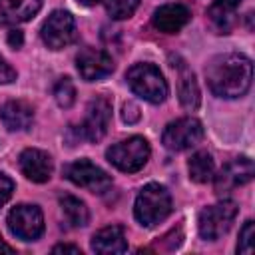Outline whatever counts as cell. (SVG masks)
Here are the masks:
<instances>
[{
  "mask_svg": "<svg viewBox=\"0 0 255 255\" xmlns=\"http://www.w3.org/2000/svg\"><path fill=\"white\" fill-rule=\"evenodd\" d=\"M139 118H141V114H139L137 104H133V102L124 104V108H122V120H124L126 124H135Z\"/></svg>",
  "mask_w": 255,
  "mask_h": 255,
  "instance_id": "obj_25",
  "label": "cell"
},
{
  "mask_svg": "<svg viewBox=\"0 0 255 255\" xmlns=\"http://www.w3.org/2000/svg\"><path fill=\"white\" fill-rule=\"evenodd\" d=\"M0 120L10 131H22L32 126L34 110L28 102L22 100H10L0 108Z\"/></svg>",
  "mask_w": 255,
  "mask_h": 255,
  "instance_id": "obj_17",
  "label": "cell"
},
{
  "mask_svg": "<svg viewBox=\"0 0 255 255\" xmlns=\"http://www.w3.org/2000/svg\"><path fill=\"white\" fill-rule=\"evenodd\" d=\"M42 8V0H0V26L28 22Z\"/></svg>",
  "mask_w": 255,
  "mask_h": 255,
  "instance_id": "obj_14",
  "label": "cell"
},
{
  "mask_svg": "<svg viewBox=\"0 0 255 255\" xmlns=\"http://www.w3.org/2000/svg\"><path fill=\"white\" fill-rule=\"evenodd\" d=\"M135 219L145 225L153 227L159 221H163L171 213V195L169 191L159 183H147L141 187V191L135 197L133 205Z\"/></svg>",
  "mask_w": 255,
  "mask_h": 255,
  "instance_id": "obj_2",
  "label": "cell"
},
{
  "mask_svg": "<svg viewBox=\"0 0 255 255\" xmlns=\"http://www.w3.org/2000/svg\"><path fill=\"white\" fill-rule=\"evenodd\" d=\"M52 253H74V255H80L82 251L76 247V245H56L52 249Z\"/></svg>",
  "mask_w": 255,
  "mask_h": 255,
  "instance_id": "obj_29",
  "label": "cell"
},
{
  "mask_svg": "<svg viewBox=\"0 0 255 255\" xmlns=\"http://www.w3.org/2000/svg\"><path fill=\"white\" fill-rule=\"evenodd\" d=\"M110 120H112V102L104 96L94 98L88 104L86 118L80 126V135L86 137L88 141H100L108 131Z\"/></svg>",
  "mask_w": 255,
  "mask_h": 255,
  "instance_id": "obj_10",
  "label": "cell"
},
{
  "mask_svg": "<svg viewBox=\"0 0 255 255\" xmlns=\"http://www.w3.org/2000/svg\"><path fill=\"white\" fill-rule=\"evenodd\" d=\"M173 68H177V76H179V82H177V92H179V102L185 110H197L199 108V88H197V82H195V76L193 72L185 66V62H179V64H171Z\"/></svg>",
  "mask_w": 255,
  "mask_h": 255,
  "instance_id": "obj_19",
  "label": "cell"
},
{
  "mask_svg": "<svg viewBox=\"0 0 255 255\" xmlns=\"http://www.w3.org/2000/svg\"><path fill=\"white\" fill-rule=\"evenodd\" d=\"M20 169L30 181L44 183L52 175V157L46 151L36 147L24 149L20 153Z\"/></svg>",
  "mask_w": 255,
  "mask_h": 255,
  "instance_id": "obj_13",
  "label": "cell"
},
{
  "mask_svg": "<svg viewBox=\"0 0 255 255\" xmlns=\"http://www.w3.org/2000/svg\"><path fill=\"white\" fill-rule=\"evenodd\" d=\"M22 42H24V34H22L20 30H10V32H8V44H10L12 48H20Z\"/></svg>",
  "mask_w": 255,
  "mask_h": 255,
  "instance_id": "obj_28",
  "label": "cell"
},
{
  "mask_svg": "<svg viewBox=\"0 0 255 255\" xmlns=\"http://www.w3.org/2000/svg\"><path fill=\"white\" fill-rule=\"evenodd\" d=\"M60 207H62V213L66 215L68 223L74 225V227H84L90 219L86 203L82 199L74 197V195H62L60 197Z\"/></svg>",
  "mask_w": 255,
  "mask_h": 255,
  "instance_id": "obj_20",
  "label": "cell"
},
{
  "mask_svg": "<svg viewBox=\"0 0 255 255\" xmlns=\"http://www.w3.org/2000/svg\"><path fill=\"white\" fill-rule=\"evenodd\" d=\"M253 239H255V223L249 219V221H245V225L239 231L237 251L239 253H251L253 251Z\"/></svg>",
  "mask_w": 255,
  "mask_h": 255,
  "instance_id": "obj_24",
  "label": "cell"
},
{
  "mask_svg": "<svg viewBox=\"0 0 255 255\" xmlns=\"http://www.w3.org/2000/svg\"><path fill=\"white\" fill-rule=\"evenodd\" d=\"M253 78L251 60L243 54H219L205 66V80L209 90L219 98L243 96Z\"/></svg>",
  "mask_w": 255,
  "mask_h": 255,
  "instance_id": "obj_1",
  "label": "cell"
},
{
  "mask_svg": "<svg viewBox=\"0 0 255 255\" xmlns=\"http://www.w3.org/2000/svg\"><path fill=\"white\" fill-rule=\"evenodd\" d=\"M126 80L133 90V94H137L149 104H161L167 98V92H169L167 82L161 76L159 68L153 64H143V62L133 64L128 70Z\"/></svg>",
  "mask_w": 255,
  "mask_h": 255,
  "instance_id": "obj_3",
  "label": "cell"
},
{
  "mask_svg": "<svg viewBox=\"0 0 255 255\" xmlns=\"http://www.w3.org/2000/svg\"><path fill=\"white\" fill-rule=\"evenodd\" d=\"M16 80V70L0 56V84H10Z\"/></svg>",
  "mask_w": 255,
  "mask_h": 255,
  "instance_id": "obj_27",
  "label": "cell"
},
{
  "mask_svg": "<svg viewBox=\"0 0 255 255\" xmlns=\"http://www.w3.org/2000/svg\"><path fill=\"white\" fill-rule=\"evenodd\" d=\"M187 169H189V177L195 181V183H207L211 177H213V159L207 151H197L189 157L187 161Z\"/></svg>",
  "mask_w": 255,
  "mask_h": 255,
  "instance_id": "obj_21",
  "label": "cell"
},
{
  "mask_svg": "<svg viewBox=\"0 0 255 255\" xmlns=\"http://www.w3.org/2000/svg\"><path fill=\"white\" fill-rule=\"evenodd\" d=\"M0 251H6V253H14V247H10V245H6L4 241H0Z\"/></svg>",
  "mask_w": 255,
  "mask_h": 255,
  "instance_id": "obj_30",
  "label": "cell"
},
{
  "mask_svg": "<svg viewBox=\"0 0 255 255\" xmlns=\"http://www.w3.org/2000/svg\"><path fill=\"white\" fill-rule=\"evenodd\" d=\"M239 213V207L237 203L233 201H219L215 205H209L205 209H201L199 213V221H197V227H199V235L205 239V241H215L219 239L221 235H225L235 217Z\"/></svg>",
  "mask_w": 255,
  "mask_h": 255,
  "instance_id": "obj_5",
  "label": "cell"
},
{
  "mask_svg": "<svg viewBox=\"0 0 255 255\" xmlns=\"http://www.w3.org/2000/svg\"><path fill=\"white\" fill-rule=\"evenodd\" d=\"M126 249H128V241L122 225H108L92 237V251L96 253L114 255V253H124Z\"/></svg>",
  "mask_w": 255,
  "mask_h": 255,
  "instance_id": "obj_18",
  "label": "cell"
},
{
  "mask_svg": "<svg viewBox=\"0 0 255 255\" xmlns=\"http://www.w3.org/2000/svg\"><path fill=\"white\" fill-rule=\"evenodd\" d=\"M106 155H108V161L112 165H116L118 169L133 173V171H139L147 163L149 143H147V139H143L139 135H131L124 141L114 143L106 151Z\"/></svg>",
  "mask_w": 255,
  "mask_h": 255,
  "instance_id": "obj_4",
  "label": "cell"
},
{
  "mask_svg": "<svg viewBox=\"0 0 255 255\" xmlns=\"http://www.w3.org/2000/svg\"><path fill=\"white\" fill-rule=\"evenodd\" d=\"M8 229L24 241H34L44 233V215L36 205H16L8 213Z\"/></svg>",
  "mask_w": 255,
  "mask_h": 255,
  "instance_id": "obj_7",
  "label": "cell"
},
{
  "mask_svg": "<svg viewBox=\"0 0 255 255\" xmlns=\"http://www.w3.org/2000/svg\"><path fill=\"white\" fill-rule=\"evenodd\" d=\"M64 173L72 183L86 187L92 193H104L112 187V177L88 159H78V161L66 165Z\"/></svg>",
  "mask_w": 255,
  "mask_h": 255,
  "instance_id": "obj_9",
  "label": "cell"
},
{
  "mask_svg": "<svg viewBox=\"0 0 255 255\" xmlns=\"http://www.w3.org/2000/svg\"><path fill=\"white\" fill-rule=\"evenodd\" d=\"M255 167L249 157H237L229 161L217 175H215V193L217 195H227L235 187H241L253 179Z\"/></svg>",
  "mask_w": 255,
  "mask_h": 255,
  "instance_id": "obj_11",
  "label": "cell"
},
{
  "mask_svg": "<svg viewBox=\"0 0 255 255\" xmlns=\"http://www.w3.org/2000/svg\"><path fill=\"white\" fill-rule=\"evenodd\" d=\"M42 40L52 50H62L76 38V20L66 10H54L42 24Z\"/></svg>",
  "mask_w": 255,
  "mask_h": 255,
  "instance_id": "obj_8",
  "label": "cell"
},
{
  "mask_svg": "<svg viewBox=\"0 0 255 255\" xmlns=\"http://www.w3.org/2000/svg\"><path fill=\"white\" fill-rule=\"evenodd\" d=\"M54 100L60 108H72L76 102V88L70 78H60L54 84Z\"/></svg>",
  "mask_w": 255,
  "mask_h": 255,
  "instance_id": "obj_22",
  "label": "cell"
},
{
  "mask_svg": "<svg viewBox=\"0 0 255 255\" xmlns=\"http://www.w3.org/2000/svg\"><path fill=\"white\" fill-rule=\"evenodd\" d=\"M82 6H94V4H98L100 0H78Z\"/></svg>",
  "mask_w": 255,
  "mask_h": 255,
  "instance_id": "obj_31",
  "label": "cell"
},
{
  "mask_svg": "<svg viewBox=\"0 0 255 255\" xmlns=\"http://www.w3.org/2000/svg\"><path fill=\"white\" fill-rule=\"evenodd\" d=\"M189 18H191V12L183 4H165L153 12L151 22L159 32L175 34L189 22Z\"/></svg>",
  "mask_w": 255,
  "mask_h": 255,
  "instance_id": "obj_15",
  "label": "cell"
},
{
  "mask_svg": "<svg viewBox=\"0 0 255 255\" xmlns=\"http://www.w3.org/2000/svg\"><path fill=\"white\" fill-rule=\"evenodd\" d=\"M241 0H213L207 8L209 26L217 34H227L237 24V10Z\"/></svg>",
  "mask_w": 255,
  "mask_h": 255,
  "instance_id": "obj_16",
  "label": "cell"
},
{
  "mask_svg": "<svg viewBox=\"0 0 255 255\" xmlns=\"http://www.w3.org/2000/svg\"><path fill=\"white\" fill-rule=\"evenodd\" d=\"M141 0H106V10L114 20H126L129 18Z\"/></svg>",
  "mask_w": 255,
  "mask_h": 255,
  "instance_id": "obj_23",
  "label": "cell"
},
{
  "mask_svg": "<svg viewBox=\"0 0 255 255\" xmlns=\"http://www.w3.org/2000/svg\"><path fill=\"white\" fill-rule=\"evenodd\" d=\"M76 68L86 82H96L114 72L112 56L98 48H84L76 56Z\"/></svg>",
  "mask_w": 255,
  "mask_h": 255,
  "instance_id": "obj_12",
  "label": "cell"
},
{
  "mask_svg": "<svg viewBox=\"0 0 255 255\" xmlns=\"http://www.w3.org/2000/svg\"><path fill=\"white\" fill-rule=\"evenodd\" d=\"M203 139V126L195 118H179L163 129L161 141L171 151H183L197 145Z\"/></svg>",
  "mask_w": 255,
  "mask_h": 255,
  "instance_id": "obj_6",
  "label": "cell"
},
{
  "mask_svg": "<svg viewBox=\"0 0 255 255\" xmlns=\"http://www.w3.org/2000/svg\"><path fill=\"white\" fill-rule=\"evenodd\" d=\"M12 191H14V181L6 173H0V207L10 199Z\"/></svg>",
  "mask_w": 255,
  "mask_h": 255,
  "instance_id": "obj_26",
  "label": "cell"
}]
</instances>
